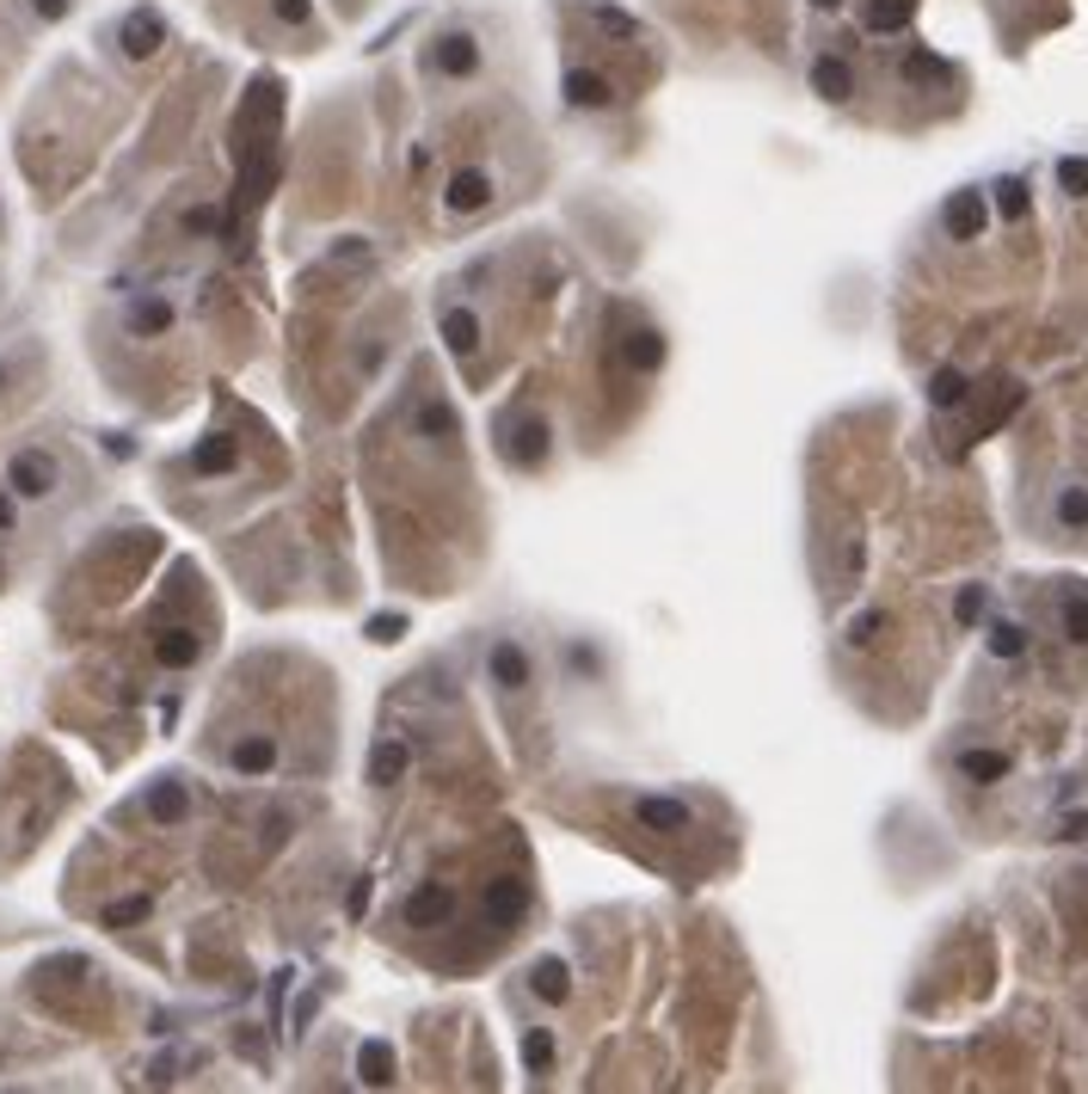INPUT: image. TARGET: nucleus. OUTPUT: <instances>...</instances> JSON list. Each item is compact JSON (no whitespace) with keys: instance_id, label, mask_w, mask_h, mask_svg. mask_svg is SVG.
<instances>
[{"instance_id":"obj_6","label":"nucleus","mask_w":1088,"mask_h":1094,"mask_svg":"<svg viewBox=\"0 0 1088 1094\" xmlns=\"http://www.w3.org/2000/svg\"><path fill=\"white\" fill-rule=\"evenodd\" d=\"M228 768L234 775H247V782H264L271 768H277V738H264V732H247V738H234V751H228Z\"/></svg>"},{"instance_id":"obj_28","label":"nucleus","mask_w":1088,"mask_h":1094,"mask_svg":"<svg viewBox=\"0 0 1088 1094\" xmlns=\"http://www.w3.org/2000/svg\"><path fill=\"white\" fill-rule=\"evenodd\" d=\"M1064 634L1088 646V584H1076V591L1064 596Z\"/></svg>"},{"instance_id":"obj_14","label":"nucleus","mask_w":1088,"mask_h":1094,"mask_svg":"<svg viewBox=\"0 0 1088 1094\" xmlns=\"http://www.w3.org/2000/svg\"><path fill=\"white\" fill-rule=\"evenodd\" d=\"M148 818H155V824H167V830L185 824V818H191L185 782H155V787H148Z\"/></svg>"},{"instance_id":"obj_26","label":"nucleus","mask_w":1088,"mask_h":1094,"mask_svg":"<svg viewBox=\"0 0 1088 1094\" xmlns=\"http://www.w3.org/2000/svg\"><path fill=\"white\" fill-rule=\"evenodd\" d=\"M358 1076L375 1082V1089H382V1082H394V1051L382 1046V1039H370V1046L358 1051Z\"/></svg>"},{"instance_id":"obj_30","label":"nucleus","mask_w":1088,"mask_h":1094,"mask_svg":"<svg viewBox=\"0 0 1088 1094\" xmlns=\"http://www.w3.org/2000/svg\"><path fill=\"white\" fill-rule=\"evenodd\" d=\"M554 1051H560V1046H554V1033H547V1027H535V1033L523 1039V1063L535 1070V1076H542L547 1063H554Z\"/></svg>"},{"instance_id":"obj_35","label":"nucleus","mask_w":1088,"mask_h":1094,"mask_svg":"<svg viewBox=\"0 0 1088 1094\" xmlns=\"http://www.w3.org/2000/svg\"><path fill=\"white\" fill-rule=\"evenodd\" d=\"M1057 185L1070 191V197H1088V160H1064V167H1057Z\"/></svg>"},{"instance_id":"obj_29","label":"nucleus","mask_w":1088,"mask_h":1094,"mask_svg":"<svg viewBox=\"0 0 1088 1094\" xmlns=\"http://www.w3.org/2000/svg\"><path fill=\"white\" fill-rule=\"evenodd\" d=\"M406 763H412V756H406V744H382V751H375V782L394 787L406 775Z\"/></svg>"},{"instance_id":"obj_44","label":"nucleus","mask_w":1088,"mask_h":1094,"mask_svg":"<svg viewBox=\"0 0 1088 1094\" xmlns=\"http://www.w3.org/2000/svg\"><path fill=\"white\" fill-rule=\"evenodd\" d=\"M0 529H13V486H0Z\"/></svg>"},{"instance_id":"obj_4","label":"nucleus","mask_w":1088,"mask_h":1094,"mask_svg":"<svg viewBox=\"0 0 1088 1094\" xmlns=\"http://www.w3.org/2000/svg\"><path fill=\"white\" fill-rule=\"evenodd\" d=\"M486 676H492V688H505V695H523L529 676H535V664H529V652L517 640H492V652H486Z\"/></svg>"},{"instance_id":"obj_18","label":"nucleus","mask_w":1088,"mask_h":1094,"mask_svg":"<svg viewBox=\"0 0 1088 1094\" xmlns=\"http://www.w3.org/2000/svg\"><path fill=\"white\" fill-rule=\"evenodd\" d=\"M812 87H818L830 105H842V99L855 93V75H849V62H837V56H818V62H812Z\"/></svg>"},{"instance_id":"obj_5","label":"nucleus","mask_w":1088,"mask_h":1094,"mask_svg":"<svg viewBox=\"0 0 1088 1094\" xmlns=\"http://www.w3.org/2000/svg\"><path fill=\"white\" fill-rule=\"evenodd\" d=\"M117 44H124V56H136V62H148L160 44H167V19L155 13V7H136V13L124 19V32H117Z\"/></svg>"},{"instance_id":"obj_27","label":"nucleus","mask_w":1088,"mask_h":1094,"mask_svg":"<svg viewBox=\"0 0 1088 1094\" xmlns=\"http://www.w3.org/2000/svg\"><path fill=\"white\" fill-rule=\"evenodd\" d=\"M910 0H868V32H904Z\"/></svg>"},{"instance_id":"obj_3","label":"nucleus","mask_w":1088,"mask_h":1094,"mask_svg":"<svg viewBox=\"0 0 1088 1094\" xmlns=\"http://www.w3.org/2000/svg\"><path fill=\"white\" fill-rule=\"evenodd\" d=\"M431 68L443 80H467L474 68H480V37H474V32H443L431 44Z\"/></svg>"},{"instance_id":"obj_7","label":"nucleus","mask_w":1088,"mask_h":1094,"mask_svg":"<svg viewBox=\"0 0 1088 1094\" xmlns=\"http://www.w3.org/2000/svg\"><path fill=\"white\" fill-rule=\"evenodd\" d=\"M529 990H535V1002H547V1008H566V1002H573V966H566L560 954L535 959V971H529Z\"/></svg>"},{"instance_id":"obj_11","label":"nucleus","mask_w":1088,"mask_h":1094,"mask_svg":"<svg viewBox=\"0 0 1088 1094\" xmlns=\"http://www.w3.org/2000/svg\"><path fill=\"white\" fill-rule=\"evenodd\" d=\"M634 818H639V830H689V806L683 799H670V794H639L634 799Z\"/></svg>"},{"instance_id":"obj_46","label":"nucleus","mask_w":1088,"mask_h":1094,"mask_svg":"<svg viewBox=\"0 0 1088 1094\" xmlns=\"http://www.w3.org/2000/svg\"><path fill=\"white\" fill-rule=\"evenodd\" d=\"M812 7H818V13H837V7H842V0H812Z\"/></svg>"},{"instance_id":"obj_19","label":"nucleus","mask_w":1088,"mask_h":1094,"mask_svg":"<svg viewBox=\"0 0 1088 1094\" xmlns=\"http://www.w3.org/2000/svg\"><path fill=\"white\" fill-rule=\"evenodd\" d=\"M172 327V301L167 296H141L136 308H129V332L136 339H155V332H167Z\"/></svg>"},{"instance_id":"obj_13","label":"nucleus","mask_w":1088,"mask_h":1094,"mask_svg":"<svg viewBox=\"0 0 1088 1094\" xmlns=\"http://www.w3.org/2000/svg\"><path fill=\"white\" fill-rule=\"evenodd\" d=\"M234 461H240V449H234V437H222V431L197 437V449H191V474H203V480H216V474H234Z\"/></svg>"},{"instance_id":"obj_43","label":"nucleus","mask_w":1088,"mask_h":1094,"mask_svg":"<svg viewBox=\"0 0 1088 1094\" xmlns=\"http://www.w3.org/2000/svg\"><path fill=\"white\" fill-rule=\"evenodd\" d=\"M1057 836H1070V843H1083V836H1088V812H1070V818H1064V830H1057Z\"/></svg>"},{"instance_id":"obj_21","label":"nucleus","mask_w":1088,"mask_h":1094,"mask_svg":"<svg viewBox=\"0 0 1088 1094\" xmlns=\"http://www.w3.org/2000/svg\"><path fill=\"white\" fill-rule=\"evenodd\" d=\"M486 916H492V923H517V916H523V886H517V879H492V886H486Z\"/></svg>"},{"instance_id":"obj_40","label":"nucleus","mask_w":1088,"mask_h":1094,"mask_svg":"<svg viewBox=\"0 0 1088 1094\" xmlns=\"http://www.w3.org/2000/svg\"><path fill=\"white\" fill-rule=\"evenodd\" d=\"M400 627H406V615H375V622H370V640L388 646V640H400Z\"/></svg>"},{"instance_id":"obj_1","label":"nucleus","mask_w":1088,"mask_h":1094,"mask_svg":"<svg viewBox=\"0 0 1088 1094\" xmlns=\"http://www.w3.org/2000/svg\"><path fill=\"white\" fill-rule=\"evenodd\" d=\"M56 455H44V449H19L13 461H7V486H13L19 499H49L56 492Z\"/></svg>"},{"instance_id":"obj_31","label":"nucleus","mask_w":1088,"mask_h":1094,"mask_svg":"<svg viewBox=\"0 0 1088 1094\" xmlns=\"http://www.w3.org/2000/svg\"><path fill=\"white\" fill-rule=\"evenodd\" d=\"M996 209H1002L1009 221L1027 216V185H1021V179H1002V185H996Z\"/></svg>"},{"instance_id":"obj_12","label":"nucleus","mask_w":1088,"mask_h":1094,"mask_svg":"<svg viewBox=\"0 0 1088 1094\" xmlns=\"http://www.w3.org/2000/svg\"><path fill=\"white\" fill-rule=\"evenodd\" d=\"M437 332H443V344H450L455 357H474V351H480V314L474 308H443Z\"/></svg>"},{"instance_id":"obj_36","label":"nucleus","mask_w":1088,"mask_h":1094,"mask_svg":"<svg viewBox=\"0 0 1088 1094\" xmlns=\"http://www.w3.org/2000/svg\"><path fill=\"white\" fill-rule=\"evenodd\" d=\"M370 904H375V879H351V891H344V916H363Z\"/></svg>"},{"instance_id":"obj_8","label":"nucleus","mask_w":1088,"mask_h":1094,"mask_svg":"<svg viewBox=\"0 0 1088 1094\" xmlns=\"http://www.w3.org/2000/svg\"><path fill=\"white\" fill-rule=\"evenodd\" d=\"M984 191H953L948 197V209H941V221H948V235L953 240H978L984 235Z\"/></svg>"},{"instance_id":"obj_37","label":"nucleus","mask_w":1088,"mask_h":1094,"mask_svg":"<svg viewBox=\"0 0 1088 1094\" xmlns=\"http://www.w3.org/2000/svg\"><path fill=\"white\" fill-rule=\"evenodd\" d=\"M591 19L603 25V32H615V37H634V19H627L622 7H591Z\"/></svg>"},{"instance_id":"obj_23","label":"nucleus","mask_w":1088,"mask_h":1094,"mask_svg":"<svg viewBox=\"0 0 1088 1094\" xmlns=\"http://www.w3.org/2000/svg\"><path fill=\"white\" fill-rule=\"evenodd\" d=\"M965 394H972V381H965V369H934L929 376V407H965Z\"/></svg>"},{"instance_id":"obj_2","label":"nucleus","mask_w":1088,"mask_h":1094,"mask_svg":"<svg viewBox=\"0 0 1088 1094\" xmlns=\"http://www.w3.org/2000/svg\"><path fill=\"white\" fill-rule=\"evenodd\" d=\"M492 197H498V185H492L486 167H462L450 185H443V209H450V216H480Z\"/></svg>"},{"instance_id":"obj_10","label":"nucleus","mask_w":1088,"mask_h":1094,"mask_svg":"<svg viewBox=\"0 0 1088 1094\" xmlns=\"http://www.w3.org/2000/svg\"><path fill=\"white\" fill-rule=\"evenodd\" d=\"M455 916V891L450 886H419L412 898H406V923L412 928H437V923H450Z\"/></svg>"},{"instance_id":"obj_15","label":"nucleus","mask_w":1088,"mask_h":1094,"mask_svg":"<svg viewBox=\"0 0 1088 1094\" xmlns=\"http://www.w3.org/2000/svg\"><path fill=\"white\" fill-rule=\"evenodd\" d=\"M547 437H554V431H547L542 419H529L523 431H517V437H505V455H511V461H523V468H542L547 449H554Z\"/></svg>"},{"instance_id":"obj_24","label":"nucleus","mask_w":1088,"mask_h":1094,"mask_svg":"<svg viewBox=\"0 0 1088 1094\" xmlns=\"http://www.w3.org/2000/svg\"><path fill=\"white\" fill-rule=\"evenodd\" d=\"M1052 516L1057 529H1088V486H1064L1052 499Z\"/></svg>"},{"instance_id":"obj_34","label":"nucleus","mask_w":1088,"mask_h":1094,"mask_svg":"<svg viewBox=\"0 0 1088 1094\" xmlns=\"http://www.w3.org/2000/svg\"><path fill=\"white\" fill-rule=\"evenodd\" d=\"M148 910H155V904H148V898H117V904L105 910V923H111V928H124V923H141V916H148Z\"/></svg>"},{"instance_id":"obj_33","label":"nucleus","mask_w":1088,"mask_h":1094,"mask_svg":"<svg viewBox=\"0 0 1088 1094\" xmlns=\"http://www.w3.org/2000/svg\"><path fill=\"white\" fill-rule=\"evenodd\" d=\"M880 634H886V615H880V609H868V615H855V622H849V646H873Z\"/></svg>"},{"instance_id":"obj_41","label":"nucleus","mask_w":1088,"mask_h":1094,"mask_svg":"<svg viewBox=\"0 0 1088 1094\" xmlns=\"http://www.w3.org/2000/svg\"><path fill=\"white\" fill-rule=\"evenodd\" d=\"M332 259H339V265H351V259H370V247H363V240H339V247H332Z\"/></svg>"},{"instance_id":"obj_22","label":"nucleus","mask_w":1088,"mask_h":1094,"mask_svg":"<svg viewBox=\"0 0 1088 1094\" xmlns=\"http://www.w3.org/2000/svg\"><path fill=\"white\" fill-rule=\"evenodd\" d=\"M960 775H965V782H978V787H990V782H1002V775H1009V756H1002V751H965L960 756Z\"/></svg>"},{"instance_id":"obj_42","label":"nucleus","mask_w":1088,"mask_h":1094,"mask_svg":"<svg viewBox=\"0 0 1088 1094\" xmlns=\"http://www.w3.org/2000/svg\"><path fill=\"white\" fill-rule=\"evenodd\" d=\"M68 7H75V0H32L37 19H68Z\"/></svg>"},{"instance_id":"obj_9","label":"nucleus","mask_w":1088,"mask_h":1094,"mask_svg":"<svg viewBox=\"0 0 1088 1094\" xmlns=\"http://www.w3.org/2000/svg\"><path fill=\"white\" fill-rule=\"evenodd\" d=\"M560 93H566V105L573 111H609V80L597 75V68H566V80H560Z\"/></svg>"},{"instance_id":"obj_17","label":"nucleus","mask_w":1088,"mask_h":1094,"mask_svg":"<svg viewBox=\"0 0 1088 1094\" xmlns=\"http://www.w3.org/2000/svg\"><path fill=\"white\" fill-rule=\"evenodd\" d=\"M412 437L450 443V437H455V412L443 407V400H419V407H412Z\"/></svg>"},{"instance_id":"obj_20","label":"nucleus","mask_w":1088,"mask_h":1094,"mask_svg":"<svg viewBox=\"0 0 1088 1094\" xmlns=\"http://www.w3.org/2000/svg\"><path fill=\"white\" fill-rule=\"evenodd\" d=\"M627 363H634L639 376H653V369H665V332L639 327L634 339H627Z\"/></svg>"},{"instance_id":"obj_16","label":"nucleus","mask_w":1088,"mask_h":1094,"mask_svg":"<svg viewBox=\"0 0 1088 1094\" xmlns=\"http://www.w3.org/2000/svg\"><path fill=\"white\" fill-rule=\"evenodd\" d=\"M197 634L191 627H160V640H155V658L167 664V671H185V664H197Z\"/></svg>"},{"instance_id":"obj_32","label":"nucleus","mask_w":1088,"mask_h":1094,"mask_svg":"<svg viewBox=\"0 0 1088 1094\" xmlns=\"http://www.w3.org/2000/svg\"><path fill=\"white\" fill-rule=\"evenodd\" d=\"M185 228H191V235H222V228H228V216H222L216 204H197V209H185Z\"/></svg>"},{"instance_id":"obj_45","label":"nucleus","mask_w":1088,"mask_h":1094,"mask_svg":"<svg viewBox=\"0 0 1088 1094\" xmlns=\"http://www.w3.org/2000/svg\"><path fill=\"white\" fill-rule=\"evenodd\" d=\"M406 167H412V172H431V148H424V141H419V148H412V155H406Z\"/></svg>"},{"instance_id":"obj_39","label":"nucleus","mask_w":1088,"mask_h":1094,"mask_svg":"<svg viewBox=\"0 0 1088 1094\" xmlns=\"http://www.w3.org/2000/svg\"><path fill=\"white\" fill-rule=\"evenodd\" d=\"M271 13H277L283 25H308V19H314V0H271Z\"/></svg>"},{"instance_id":"obj_25","label":"nucleus","mask_w":1088,"mask_h":1094,"mask_svg":"<svg viewBox=\"0 0 1088 1094\" xmlns=\"http://www.w3.org/2000/svg\"><path fill=\"white\" fill-rule=\"evenodd\" d=\"M984 646H990V658H1021L1027 652V627L1021 622H990V634H984Z\"/></svg>"},{"instance_id":"obj_38","label":"nucleus","mask_w":1088,"mask_h":1094,"mask_svg":"<svg viewBox=\"0 0 1088 1094\" xmlns=\"http://www.w3.org/2000/svg\"><path fill=\"white\" fill-rule=\"evenodd\" d=\"M984 603H990V591H984V584H965L953 609H960V622H978V615H984Z\"/></svg>"}]
</instances>
